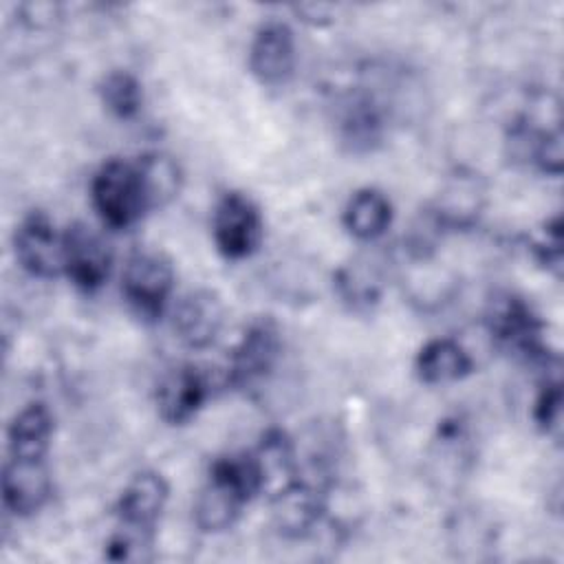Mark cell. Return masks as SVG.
<instances>
[{
    "label": "cell",
    "mask_w": 564,
    "mask_h": 564,
    "mask_svg": "<svg viewBox=\"0 0 564 564\" xmlns=\"http://www.w3.org/2000/svg\"><path fill=\"white\" fill-rule=\"evenodd\" d=\"M269 511L280 535L291 540L306 538L324 518L326 494L322 487H317V482L295 476L271 491Z\"/></svg>",
    "instance_id": "cell-9"
},
{
    "label": "cell",
    "mask_w": 564,
    "mask_h": 564,
    "mask_svg": "<svg viewBox=\"0 0 564 564\" xmlns=\"http://www.w3.org/2000/svg\"><path fill=\"white\" fill-rule=\"evenodd\" d=\"M212 234L216 249L225 258H249L260 247L264 234L260 209L247 194L227 192L214 207Z\"/></svg>",
    "instance_id": "cell-6"
},
{
    "label": "cell",
    "mask_w": 564,
    "mask_h": 564,
    "mask_svg": "<svg viewBox=\"0 0 564 564\" xmlns=\"http://www.w3.org/2000/svg\"><path fill=\"white\" fill-rule=\"evenodd\" d=\"M414 368L423 383L443 386L467 377L474 370V359L456 339L438 337L419 350Z\"/></svg>",
    "instance_id": "cell-17"
},
{
    "label": "cell",
    "mask_w": 564,
    "mask_h": 564,
    "mask_svg": "<svg viewBox=\"0 0 564 564\" xmlns=\"http://www.w3.org/2000/svg\"><path fill=\"white\" fill-rule=\"evenodd\" d=\"M335 132L348 152H372L388 132L386 104L368 88L344 93L335 104Z\"/></svg>",
    "instance_id": "cell-5"
},
{
    "label": "cell",
    "mask_w": 564,
    "mask_h": 564,
    "mask_svg": "<svg viewBox=\"0 0 564 564\" xmlns=\"http://www.w3.org/2000/svg\"><path fill=\"white\" fill-rule=\"evenodd\" d=\"M212 392L209 377L194 364L172 368L156 388L159 416L170 425L187 423Z\"/></svg>",
    "instance_id": "cell-13"
},
{
    "label": "cell",
    "mask_w": 564,
    "mask_h": 564,
    "mask_svg": "<svg viewBox=\"0 0 564 564\" xmlns=\"http://www.w3.org/2000/svg\"><path fill=\"white\" fill-rule=\"evenodd\" d=\"M485 194L487 189L478 174L460 170L449 176L430 212L436 216L445 231L471 229L482 214Z\"/></svg>",
    "instance_id": "cell-14"
},
{
    "label": "cell",
    "mask_w": 564,
    "mask_h": 564,
    "mask_svg": "<svg viewBox=\"0 0 564 564\" xmlns=\"http://www.w3.org/2000/svg\"><path fill=\"white\" fill-rule=\"evenodd\" d=\"M53 436V414L44 403L24 405L11 421L9 456L15 458H46Z\"/></svg>",
    "instance_id": "cell-19"
},
{
    "label": "cell",
    "mask_w": 564,
    "mask_h": 564,
    "mask_svg": "<svg viewBox=\"0 0 564 564\" xmlns=\"http://www.w3.org/2000/svg\"><path fill=\"white\" fill-rule=\"evenodd\" d=\"M174 286V267L167 256L152 249H139L128 256L121 291L132 311L143 319L161 317Z\"/></svg>",
    "instance_id": "cell-3"
},
{
    "label": "cell",
    "mask_w": 564,
    "mask_h": 564,
    "mask_svg": "<svg viewBox=\"0 0 564 564\" xmlns=\"http://www.w3.org/2000/svg\"><path fill=\"white\" fill-rule=\"evenodd\" d=\"M90 200L104 225L112 229L132 227L150 212L137 161L108 159L90 181Z\"/></svg>",
    "instance_id": "cell-2"
},
{
    "label": "cell",
    "mask_w": 564,
    "mask_h": 564,
    "mask_svg": "<svg viewBox=\"0 0 564 564\" xmlns=\"http://www.w3.org/2000/svg\"><path fill=\"white\" fill-rule=\"evenodd\" d=\"M533 421L544 434H560L562 427V381L557 370L546 372L533 403Z\"/></svg>",
    "instance_id": "cell-23"
},
{
    "label": "cell",
    "mask_w": 564,
    "mask_h": 564,
    "mask_svg": "<svg viewBox=\"0 0 564 564\" xmlns=\"http://www.w3.org/2000/svg\"><path fill=\"white\" fill-rule=\"evenodd\" d=\"M249 70L262 86H282L295 70V35L282 20H267L253 33Z\"/></svg>",
    "instance_id": "cell-10"
},
{
    "label": "cell",
    "mask_w": 564,
    "mask_h": 564,
    "mask_svg": "<svg viewBox=\"0 0 564 564\" xmlns=\"http://www.w3.org/2000/svg\"><path fill=\"white\" fill-rule=\"evenodd\" d=\"M386 275L375 258H355L335 273V289L350 308H370L381 300Z\"/></svg>",
    "instance_id": "cell-20"
},
{
    "label": "cell",
    "mask_w": 564,
    "mask_h": 564,
    "mask_svg": "<svg viewBox=\"0 0 564 564\" xmlns=\"http://www.w3.org/2000/svg\"><path fill=\"white\" fill-rule=\"evenodd\" d=\"M341 220L352 238L372 242L381 238L390 227L392 205L383 192L375 187H361L348 198Z\"/></svg>",
    "instance_id": "cell-18"
},
{
    "label": "cell",
    "mask_w": 564,
    "mask_h": 564,
    "mask_svg": "<svg viewBox=\"0 0 564 564\" xmlns=\"http://www.w3.org/2000/svg\"><path fill=\"white\" fill-rule=\"evenodd\" d=\"M137 167L143 181L150 209L165 207L178 196L183 185V172L174 156L159 150L145 152L143 156L137 159Z\"/></svg>",
    "instance_id": "cell-21"
},
{
    "label": "cell",
    "mask_w": 564,
    "mask_h": 564,
    "mask_svg": "<svg viewBox=\"0 0 564 564\" xmlns=\"http://www.w3.org/2000/svg\"><path fill=\"white\" fill-rule=\"evenodd\" d=\"M247 502L249 500L231 482L209 471L207 485L194 502V522L205 533H220L238 520Z\"/></svg>",
    "instance_id": "cell-16"
},
{
    "label": "cell",
    "mask_w": 564,
    "mask_h": 564,
    "mask_svg": "<svg viewBox=\"0 0 564 564\" xmlns=\"http://www.w3.org/2000/svg\"><path fill=\"white\" fill-rule=\"evenodd\" d=\"M64 275L86 293L106 284L112 271V251L106 238L86 223H73L64 231Z\"/></svg>",
    "instance_id": "cell-8"
},
{
    "label": "cell",
    "mask_w": 564,
    "mask_h": 564,
    "mask_svg": "<svg viewBox=\"0 0 564 564\" xmlns=\"http://www.w3.org/2000/svg\"><path fill=\"white\" fill-rule=\"evenodd\" d=\"M53 494L51 471L44 458L9 456L2 469V502L18 518L37 513Z\"/></svg>",
    "instance_id": "cell-11"
},
{
    "label": "cell",
    "mask_w": 564,
    "mask_h": 564,
    "mask_svg": "<svg viewBox=\"0 0 564 564\" xmlns=\"http://www.w3.org/2000/svg\"><path fill=\"white\" fill-rule=\"evenodd\" d=\"M225 322V304L212 289H194L185 293L172 317L178 341L187 348L200 350L216 341Z\"/></svg>",
    "instance_id": "cell-12"
},
{
    "label": "cell",
    "mask_w": 564,
    "mask_h": 564,
    "mask_svg": "<svg viewBox=\"0 0 564 564\" xmlns=\"http://www.w3.org/2000/svg\"><path fill=\"white\" fill-rule=\"evenodd\" d=\"M99 97L117 119H132L143 106L141 82L128 70H110L99 84Z\"/></svg>",
    "instance_id": "cell-22"
},
{
    "label": "cell",
    "mask_w": 564,
    "mask_h": 564,
    "mask_svg": "<svg viewBox=\"0 0 564 564\" xmlns=\"http://www.w3.org/2000/svg\"><path fill=\"white\" fill-rule=\"evenodd\" d=\"M152 535H154V531H143V529L119 524L117 531L108 538L104 555L110 562L145 560L148 555H143V551H148L152 546Z\"/></svg>",
    "instance_id": "cell-24"
},
{
    "label": "cell",
    "mask_w": 564,
    "mask_h": 564,
    "mask_svg": "<svg viewBox=\"0 0 564 564\" xmlns=\"http://www.w3.org/2000/svg\"><path fill=\"white\" fill-rule=\"evenodd\" d=\"M170 487L159 471L143 469L139 471L121 491L117 502V518L119 524L154 531L165 502H167Z\"/></svg>",
    "instance_id": "cell-15"
},
{
    "label": "cell",
    "mask_w": 564,
    "mask_h": 564,
    "mask_svg": "<svg viewBox=\"0 0 564 564\" xmlns=\"http://www.w3.org/2000/svg\"><path fill=\"white\" fill-rule=\"evenodd\" d=\"M485 326L491 339L507 352L524 359L527 364L542 366L544 370L557 368L542 330L544 324L538 313L516 293H496L485 308Z\"/></svg>",
    "instance_id": "cell-1"
},
{
    "label": "cell",
    "mask_w": 564,
    "mask_h": 564,
    "mask_svg": "<svg viewBox=\"0 0 564 564\" xmlns=\"http://www.w3.org/2000/svg\"><path fill=\"white\" fill-rule=\"evenodd\" d=\"M282 357V335L271 317L251 322L231 350L227 383L238 390L260 386L271 377Z\"/></svg>",
    "instance_id": "cell-4"
},
{
    "label": "cell",
    "mask_w": 564,
    "mask_h": 564,
    "mask_svg": "<svg viewBox=\"0 0 564 564\" xmlns=\"http://www.w3.org/2000/svg\"><path fill=\"white\" fill-rule=\"evenodd\" d=\"M13 251L20 267L40 280L64 273V234L40 209L29 212L13 234Z\"/></svg>",
    "instance_id": "cell-7"
}]
</instances>
